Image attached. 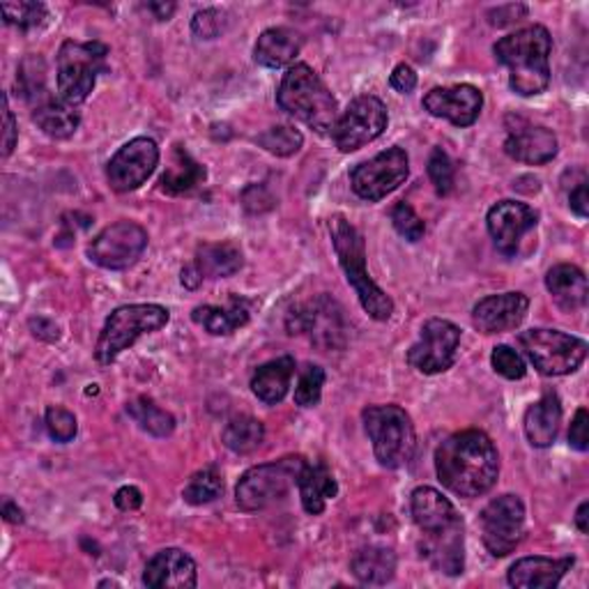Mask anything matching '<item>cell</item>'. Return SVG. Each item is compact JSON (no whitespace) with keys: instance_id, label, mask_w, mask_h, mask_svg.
<instances>
[{"instance_id":"50","label":"cell","mask_w":589,"mask_h":589,"mask_svg":"<svg viewBox=\"0 0 589 589\" xmlns=\"http://www.w3.org/2000/svg\"><path fill=\"white\" fill-rule=\"evenodd\" d=\"M143 505V493L137 486H122L116 493V507L120 511H137Z\"/></svg>"},{"instance_id":"14","label":"cell","mask_w":589,"mask_h":589,"mask_svg":"<svg viewBox=\"0 0 589 589\" xmlns=\"http://www.w3.org/2000/svg\"><path fill=\"white\" fill-rule=\"evenodd\" d=\"M146 247L148 233L143 226L134 221H116L90 242L88 256L94 266L104 270H127L139 263Z\"/></svg>"},{"instance_id":"41","label":"cell","mask_w":589,"mask_h":589,"mask_svg":"<svg viewBox=\"0 0 589 589\" xmlns=\"http://www.w3.org/2000/svg\"><path fill=\"white\" fill-rule=\"evenodd\" d=\"M391 223H395L397 233L408 242H419L423 233H427V223L408 203H397L391 208Z\"/></svg>"},{"instance_id":"5","label":"cell","mask_w":589,"mask_h":589,"mask_svg":"<svg viewBox=\"0 0 589 589\" xmlns=\"http://www.w3.org/2000/svg\"><path fill=\"white\" fill-rule=\"evenodd\" d=\"M330 233L346 279L355 288L365 311L378 322L389 320L391 313H395V302H391L389 294L371 279L367 270V244L362 233L341 214L330 219Z\"/></svg>"},{"instance_id":"48","label":"cell","mask_w":589,"mask_h":589,"mask_svg":"<svg viewBox=\"0 0 589 589\" xmlns=\"http://www.w3.org/2000/svg\"><path fill=\"white\" fill-rule=\"evenodd\" d=\"M526 14H528L526 6H500V8L488 12V21L502 28V26H509L513 21H520Z\"/></svg>"},{"instance_id":"26","label":"cell","mask_w":589,"mask_h":589,"mask_svg":"<svg viewBox=\"0 0 589 589\" xmlns=\"http://www.w3.org/2000/svg\"><path fill=\"white\" fill-rule=\"evenodd\" d=\"M292 376H294V359L290 355L277 357L272 362L256 369L251 378V391L263 403L277 406L286 399Z\"/></svg>"},{"instance_id":"49","label":"cell","mask_w":589,"mask_h":589,"mask_svg":"<svg viewBox=\"0 0 589 589\" xmlns=\"http://www.w3.org/2000/svg\"><path fill=\"white\" fill-rule=\"evenodd\" d=\"M3 118H6L3 157H10L14 152V146H17V139H19V129H17V120H14V113H12L10 102H8V94H3Z\"/></svg>"},{"instance_id":"27","label":"cell","mask_w":589,"mask_h":589,"mask_svg":"<svg viewBox=\"0 0 589 589\" xmlns=\"http://www.w3.org/2000/svg\"><path fill=\"white\" fill-rule=\"evenodd\" d=\"M546 288L552 294V300L567 311H576L587 305V294H589L587 277L576 266L562 263V266H555L552 270H548Z\"/></svg>"},{"instance_id":"32","label":"cell","mask_w":589,"mask_h":589,"mask_svg":"<svg viewBox=\"0 0 589 589\" xmlns=\"http://www.w3.org/2000/svg\"><path fill=\"white\" fill-rule=\"evenodd\" d=\"M355 578L365 585H387L397 573V552L385 546H367L350 562Z\"/></svg>"},{"instance_id":"25","label":"cell","mask_w":589,"mask_h":589,"mask_svg":"<svg viewBox=\"0 0 589 589\" xmlns=\"http://www.w3.org/2000/svg\"><path fill=\"white\" fill-rule=\"evenodd\" d=\"M302 51V36L290 28H268L253 47V60L263 68L281 70Z\"/></svg>"},{"instance_id":"19","label":"cell","mask_w":589,"mask_h":589,"mask_svg":"<svg viewBox=\"0 0 589 589\" xmlns=\"http://www.w3.org/2000/svg\"><path fill=\"white\" fill-rule=\"evenodd\" d=\"M530 311V298L522 292L488 294L472 309V325L481 335H502L522 325Z\"/></svg>"},{"instance_id":"30","label":"cell","mask_w":589,"mask_h":589,"mask_svg":"<svg viewBox=\"0 0 589 589\" xmlns=\"http://www.w3.org/2000/svg\"><path fill=\"white\" fill-rule=\"evenodd\" d=\"M32 122H36L42 132L51 139H70L81 122V113L77 107L62 102L60 97H47L38 107H32Z\"/></svg>"},{"instance_id":"2","label":"cell","mask_w":589,"mask_h":589,"mask_svg":"<svg viewBox=\"0 0 589 589\" xmlns=\"http://www.w3.org/2000/svg\"><path fill=\"white\" fill-rule=\"evenodd\" d=\"M436 472L445 488L461 498H481L498 483L500 453L483 431L449 436L436 451Z\"/></svg>"},{"instance_id":"43","label":"cell","mask_w":589,"mask_h":589,"mask_svg":"<svg viewBox=\"0 0 589 589\" xmlns=\"http://www.w3.org/2000/svg\"><path fill=\"white\" fill-rule=\"evenodd\" d=\"M490 365H493V369L507 380H520V378H526V373H528L526 359H522L509 346L493 348V355H490Z\"/></svg>"},{"instance_id":"15","label":"cell","mask_w":589,"mask_h":589,"mask_svg":"<svg viewBox=\"0 0 589 589\" xmlns=\"http://www.w3.org/2000/svg\"><path fill=\"white\" fill-rule=\"evenodd\" d=\"M389 122L387 107L373 94H362L350 102L346 113L337 120L332 139L341 152H355L373 143Z\"/></svg>"},{"instance_id":"7","label":"cell","mask_w":589,"mask_h":589,"mask_svg":"<svg viewBox=\"0 0 589 589\" xmlns=\"http://www.w3.org/2000/svg\"><path fill=\"white\" fill-rule=\"evenodd\" d=\"M169 309L159 305H127L116 309L107 318L100 341H97V362L104 367L113 365L127 348H132L146 335L159 332L161 327L169 325Z\"/></svg>"},{"instance_id":"18","label":"cell","mask_w":589,"mask_h":589,"mask_svg":"<svg viewBox=\"0 0 589 589\" xmlns=\"http://www.w3.org/2000/svg\"><path fill=\"white\" fill-rule=\"evenodd\" d=\"M539 223V214L518 201H500L488 210L486 226L502 256H516L518 247L528 233H532Z\"/></svg>"},{"instance_id":"13","label":"cell","mask_w":589,"mask_h":589,"mask_svg":"<svg viewBox=\"0 0 589 589\" xmlns=\"http://www.w3.org/2000/svg\"><path fill=\"white\" fill-rule=\"evenodd\" d=\"M458 348H461V330L449 320L431 318L423 322L419 341L408 350V365L419 373L438 376L453 367Z\"/></svg>"},{"instance_id":"12","label":"cell","mask_w":589,"mask_h":589,"mask_svg":"<svg viewBox=\"0 0 589 589\" xmlns=\"http://www.w3.org/2000/svg\"><path fill=\"white\" fill-rule=\"evenodd\" d=\"M410 176V159L403 148H389L373 159L357 163L350 173L352 191L369 203L382 201L387 193L397 191Z\"/></svg>"},{"instance_id":"51","label":"cell","mask_w":589,"mask_h":589,"mask_svg":"<svg viewBox=\"0 0 589 589\" xmlns=\"http://www.w3.org/2000/svg\"><path fill=\"white\" fill-rule=\"evenodd\" d=\"M569 206H571V210H573L580 219H585V217L589 214L587 182H580V184H576V189H571V193H569Z\"/></svg>"},{"instance_id":"21","label":"cell","mask_w":589,"mask_h":589,"mask_svg":"<svg viewBox=\"0 0 589 589\" xmlns=\"http://www.w3.org/2000/svg\"><path fill=\"white\" fill-rule=\"evenodd\" d=\"M143 585L150 589H193L196 562L180 548H163L146 565Z\"/></svg>"},{"instance_id":"20","label":"cell","mask_w":589,"mask_h":589,"mask_svg":"<svg viewBox=\"0 0 589 589\" xmlns=\"http://www.w3.org/2000/svg\"><path fill=\"white\" fill-rule=\"evenodd\" d=\"M483 107V94L479 88L470 83L451 86V88H433L423 97V109L433 118H445L456 127H470L477 122Z\"/></svg>"},{"instance_id":"54","label":"cell","mask_w":589,"mask_h":589,"mask_svg":"<svg viewBox=\"0 0 589 589\" xmlns=\"http://www.w3.org/2000/svg\"><path fill=\"white\" fill-rule=\"evenodd\" d=\"M201 283H203V277L199 274V270L193 268V263L182 270V286H187V288H199Z\"/></svg>"},{"instance_id":"35","label":"cell","mask_w":589,"mask_h":589,"mask_svg":"<svg viewBox=\"0 0 589 589\" xmlns=\"http://www.w3.org/2000/svg\"><path fill=\"white\" fill-rule=\"evenodd\" d=\"M127 415L132 417L143 431L154 438H167L176 431V417L167 410H161L152 399L139 397L127 403Z\"/></svg>"},{"instance_id":"3","label":"cell","mask_w":589,"mask_h":589,"mask_svg":"<svg viewBox=\"0 0 589 589\" xmlns=\"http://www.w3.org/2000/svg\"><path fill=\"white\" fill-rule=\"evenodd\" d=\"M552 38L546 26L520 28L502 38L493 53L509 70V86L520 97L541 94L550 83Z\"/></svg>"},{"instance_id":"39","label":"cell","mask_w":589,"mask_h":589,"mask_svg":"<svg viewBox=\"0 0 589 589\" xmlns=\"http://www.w3.org/2000/svg\"><path fill=\"white\" fill-rule=\"evenodd\" d=\"M322 387H325V371L318 365H309L294 387V403L300 408H313L322 399Z\"/></svg>"},{"instance_id":"11","label":"cell","mask_w":589,"mask_h":589,"mask_svg":"<svg viewBox=\"0 0 589 589\" xmlns=\"http://www.w3.org/2000/svg\"><path fill=\"white\" fill-rule=\"evenodd\" d=\"M481 539L493 558H507L526 537V505L518 496L490 500L479 516Z\"/></svg>"},{"instance_id":"24","label":"cell","mask_w":589,"mask_h":589,"mask_svg":"<svg viewBox=\"0 0 589 589\" xmlns=\"http://www.w3.org/2000/svg\"><path fill=\"white\" fill-rule=\"evenodd\" d=\"M562 423V403L555 391H548L526 412V436L532 447L546 449L558 440Z\"/></svg>"},{"instance_id":"37","label":"cell","mask_w":589,"mask_h":589,"mask_svg":"<svg viewBox=\"0 0 589 589\" xmlns=\"http://www.w3.org/2000/svg\"><path fill=\"white\" fill-rule=\"evenodd\" d=\"M221 493H223L221 475H219V470L214 466H210V468L199 470L189 479V483L182 490V498H184L187 505L203 507V505L214 502Z\"/></svg>"},{"instance_id":"1","label":"cell","mask_w":589,"mask_h":589,"mask_svg":"<svg viewBox=\"0 0 589 589\" xmlns=\"http://www.w3.org/2000/svg\"><path fill=\"white\" fill-rule=\"evenodd\" d=\"M410 509L421 532V555L445 576H461L466 569V528L453 505L431 486L412 490Z\"/></svg>"},{"instance_id":"28","label":"cell","mask_w":589,"mask_h":589,"mask_svg":"<svg viewBox=\"0 0 589 589\" xmlns=\"http://www.w3.org/2000/svg\"><path fill=\"white\" fill-rule=\"evenodd\" d=\"M298 488H300L302 507L311 516L322 513L327 500L337 498V493H339V486H337L332 470L327 468L325 463H309V461L300 472Z\"/></svg>"},{"instance_id":"42","label":"cell","mask_w":589,"mask_h":589,"mask_svg":"<svg viewBox=\"0 0 589 589\" xmlns=\"http://www.w3.org/2000/svg\"><path fill=\"white\" fill-rule=\"evenodd\" d=\"M47 431L49 436L64 445V442H72L79 433V423H77V417L70 412V410H64V408H49L47 410Z\"/></svg>"},{"instance_id":"10","label":"cell","mask_w":589,"mask_h":589,"mask_svg":"<svg viewBox=\"0 0 589 589\" xmlns=\"http://www.w3.org/2000/svg\"><path fill=\"white\" fill-rule=\"evenodd\" d=\"M518 343L526 350L535 369L550 378L578 371L587 357V341L560 330H546V327L522 332Z\"/></svg>"},{"instance_id":"38","label":"cell","mask_w":589,"mask_h":589,"mask_svg":"<svg viewBox=\"0 0 589 589\" xmlns=\"http://www.w3.org/2000/svg\"><path fill=\"white\" fill-rule=\"evenodd\" d=\"M302 143H305L302 132H298V129L288 127V124L272 127L268 129V132L258 137V146L266 148L270 154H277V157H290L294 152H300Z\"/></svg>"},{"instance_id":"22","label":"cell","mask_w":589,"mask_h":589,"mask_svg":"<svg viewBox=\"0 0 589 589\" xmlns=\"http://www.w3.org/2000/svg\"><path fill=\"white\" fill-rule=\"evenodd\" d=\"M558 137H555L548 127L539 124H522L509 129V137L505 141V152L530 167H541V163L552 161L558 157Z\"/></svg>"},{"instance_id":"4","label":"cell","mask_w":589,"mask_h":589,"mask_svg":"<svg viewBox=\"0 0 589 589\" xmlns=\"http://www.w3.org/2000/svg\"><path fill=\"white\" fill-rule=\"evenodd\" d=\"M277 102L288 116L302 120L313 132L322 137L335 132L339 104L330 88L322 83L309 64L298 62L288 68L277 92Z\"/></svg>"},{"instance_id":"6","label":"cell","mask_w":589,"mask_h":589,"mask_svg":"<svg viewBox=\"0 0 589 589\" xmlns=\"http://www.w3.org/2000/svg\"><path fill=\"white\" fill-rule=\"evenodd\" d=\"M362 419L382 468L399 470L412 461L417 433L410 415L401 406H369Z\"/></svg>"},{"instance_id":"34","label":"cell","mask_w":589,"mask_h":589,"mask_svg":"<svg viewBox=\"0 0 589 589\" xmlns=\"http://www.w3.org/2000/svg\"><path fill=\"white\" fill-rule=\"evenodd\" d=\"M221 440L233 453H251L263 445L266 427H263V421H258L256 417L238 415L223 427Z\"/></svg>"},{"instance_id":"9","label":"cell","mask_w":589,"mask_h":589,"mask_svg":"<svg viewBox=\"0 0 589 589\" xmlns=\"http://www.w3.org/2000/svg\"><path fill=\"white\" fill-rule=\"evenodd\" d=\"M307 466L305 456H286L274 463L256 466L242 475L236 488V500L242 511H263L283 500Z\"/></svg>"},{"instance_id":"47","label":"cell","mask_w":589,"mask_h":589,"mask_svg":"<svg viewBox=\"0 0 589 589\" xmlns=\"http://www.w3.org/2000/svg\"><path fill=\"white\" fill-rule=\"evenodd\" d=\"M389 86L395 88L397 92H401V94H408V92H412L417 88V74H415V70L410 68V64L401 62V64H397L395 72H391Z\"/></svg>"},{"instance_id":"36","label":"cell","mask_w":589,"mask_h":589,"mask_svg":"<svg viewBox=\"0 0 589 589\" xmlns=\"http://www.w3.org/2000/svg\"><path fill=\"white\" fill-rule=\"evenodd\" d=\"M17 88L23 94V100L32 107H38L42 100H47V68L40 56H28L21 60L17 72Z\"/></svg>"},{"instance_id":"45","label":"cell","mask_w":589,"mask_h":589,"mask_svg":"<svg viewBox=\"0 0 589 589\" xmlns=\"http://www.w3.org/2000/svg\"><path fill=\"white\" fill-rule=\"evenodd\" d=\"M226 21L228 19H223V12L219 10L196 12L191 19V32L199 40H214L226 30Z\"/></svg>"},{"instance_id":"46","label":"cell","mask_w":589,"mask_h":589,"mask_svg":"<svg viewBox=\"0 0 589 589\" xmlns=\"http://www.w3.org/2000/svg\"><path fill=\"white\" fill-rule=\"evenodd\" d=\"M587 427H589V412L585 408H580L571 421V429H569V445L578 451H587L589 449V436H587Z\"/></svg>"},{"instance_id":"23","label":"cell","mask_w":589,"mask_h":589,"mask_svg":"<svg viewBox=\"0 0 589 589\" xmlns=\"http://www.w3.org/2000/svg\"><path fill=\"white\" fill-rule=\"evenodd\" d=\"M573 558H522L509 569V585L518 589H550L558 587L571 571Z\"/></svg>"},{"instance_id":"29","label":"cell","mask_w":589,"mask_h":589,"mask_svg":"<svg viewBox=\"0 0 589 589\" xmlns=\"http://www.w3.org/2000/svg\"><path fill=\"white\" fill-rule=\"evenodd\" d=\"M249 302L240 300V298H231L228 300L226 307H196L191 318L196 325H201L206 332L214 335V337H228L233 335L240 327H244L249 322Z\"/></svg>"},{"instance_id":"52","label":"cell","mask_w":589,"mask_h":589,"mask_svg":"<svg viewBox=\"0 0 589 589\" xmlns=\"http://www.w3.org/2000/svg\"><path fill=\"white\" fill-rule=\"evenodd\" d=\"M30 330H32V335L44 339V341H58L60 339L58 327L51 320H47V318H32L30 320Z\"/></svg>"},{"instance_id":"56","label":"cell","mask_w":589,"mask_h":589,"mask_svg":"<svg viewBox=\"0 0 589 589\" xmlns=\"http://www.w3.org/2000/svg\"><path fill=\"white\" fill-rule=\"evenodd\" d=\"M3 516L8 522H23V511L14 502L3 505Z\"/></svg>"},{"instance_id":"55","label":"cell","mask_w":589,"mask_h":589,"mask_svg":"<svg viewBox=\"0 0 589 589\" xmlns=\"http://www.w3.org/2000/svg\"><path fill=\"white\" fill-rule=\"evenodd\" d=\"M589 502L585 500L580 507H578V511H576V526H578V530L582 532V535H587L589 532Z\"/></svg>"},{"instance_id":"44","label":"cell","mask_w":589,"mask_h":589,"mask_svg":"<svg viewBox=\"0 0 589 589\" xmlns=\"http://www.w3.org/2000/svg\"><path fill=\"white\" fill-rule=\"evenodd\" d=\"M429 178L440 196H447L453 189V161L442 148H436L429 157Z\"/></svg>"},{"instance_id":"8","label":"cell","mask_w":589,"mask_h":589,"mask_svg":"<svg viewBox=\"0 0 589 589\" xmlns=\"http://www.w3.org/2000/svg\"><path fill=\"white\" fill-rule=\"evenodd\" d=\"M107 56L109 47L102 42H62L58 51L60 100L72 107L83 104L97 83V74L107 70Z\"/></svg>"},{"instance_id":"31","label":"cell","mask_w":589,"mask_h":589,"mask_svg":"<svg viewBox=\"0 0 589 589\" xmlns=\"http://www.w3.org/2000/svg\"><path fill=\"white\" fill-rule=\"evenodd\" d=\"M206 178L208 171L203 163L196 161L182 146H176L167 171H163V176L159 178V187L161 191H167L171 196H182L203 184Z\"/></svg>"},{"instance_id":"53","label":"cell","mask_w":589,"mask_h":589,"mask_svg":"<svg viewBox=\"0 0 589 589\" xmlns=\"http://www.w3.org/2000/svg\"><path fill=\"white\" fill-rule=\"evenodd\" d=\"M148 10L154 14L157 21H169L176 12L173 3H148Z\"/></svg>"},{"instance_id":"33","label":"cell","mask_w":589,"mask_h":589,"mask_svg":"<svg viewBox=\"0 0 589 589\" xmlns=\"http://www.w3.org/2000/svg\"><path fill=\"white\" fill-rule=\"evenodd\" d=\"M244 266L242 251L231 242H219V244H203L196 251L193 268L199 270L203 279H226L240 272Z\"/></svg>"},{"instance_id":"17","label":"cell","mask_w":589,"mask_h":589,"mask_svg":"<svg viewBox=\"0 0 589 589\" xmlns=\"http://www.w3.org/2000/svg\"><path fill=\"white\" fill-rule=\"evenodd\" d=\"M157 163H159L157 143L148 137L132 139L129 143H124L109 161V169H107L109 184L118 193L134 191L141 184H146V180L154 173Z\"/></svg>"},{"instance_id":"40","label":"cell","mask_w":589,"mask_h":589,"mask_svg":"<svg viewBox=\"0 0 589 589\" xmlns=\"http://www.w3.org/2000/svg\"><path fill=\"white\" fill-rule=\"evenodd\" d=\"M0 10H3V17L10 26L21 30L40 28L47 21V8L42 3H3Z\"/></svg>"},{"instance_id":"16","label":"cell","mask_w":589,"mask_h":589,"mask_svg":"<svg viewBox=\"0 0 589 589\" xmlns=\"http://www.w3.org/2000/svg\"><path fill=\"white\" fill-rule=\"evenodd\" d=\"M288 330L290 335H309L320 348H341L346 343L343 311L327 294L294 309L288 318Z\"/></svg>"}]
</instances>
